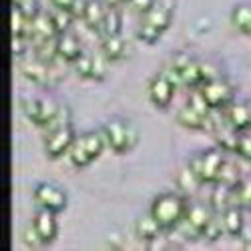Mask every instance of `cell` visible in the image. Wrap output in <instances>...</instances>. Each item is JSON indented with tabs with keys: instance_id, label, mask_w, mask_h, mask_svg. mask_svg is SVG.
Segmentation results:
<instances>
[{
	"instance_id": "cell-1",
	"label": "cell",
	"mask_w": 251,
	"mask_h": 251,
	"mask_svg": "<svg viewBox=\"0 0 251 251\" xmlns=\"http://www.w3.org/2000/svg\"><path fill=\"white\" fill-rule=\"evenodd\" d=\"M185 209H187V205L181 195L167 191V193H161L155 197V201L151 205V215L159 221V225L163 229H173L183 219Z\"/></svg>"
},
{
	"instance_id": "cell-2",
	"label": "cell",
	"mask_w": 251,
	"mask_h": 251,
	"mask_svg": "<svg viewBox=\"0 0 251 251\" xmlns=\"http://www.w3.org/2000/svg\"><path fill=\"white\" fill-rule=\"evenodd\" d=\"M102 135L107 139V145L115 153H127L137 145V129L129 121L113 119L102 127Z\"/></svg>"
},
{
	"instance_id": "cell-3",
	"label": "cell",
	"mask_w": 251,
	"mask_h": 251,
	"mask_svg": "<svg viewBox=\"0 0 251 251\" xmlns=\"http://www.w3.org/2000/svg\"><path fill=\"white\" fill-rule=\"evenodd\" d=\"M223 155L217 149H209L203 153H197L189 159V169L199 177L201 183H215L223 165Z\"/></svg>"
},
{
	"instance_id": "cell-4",
	"label": "cell",
	"mask_w": 251,
	"mask_h": 251,
	"mask_svg": "<svg viewBox=\"0 0 251 251\" xmlns=\"http://www.w3.org/2000/svg\"><path fill=\"white\" fill-rule=\"evenodd\" d=\"M20 111L25 113V117L30 123H34L36 127L43 129L56 115L58 104H54L52 100H43V99H20Z\"/></svg>"
},
{
	"instance_id": "cell-5",
	"label": "cell",
	"mask_w": 251,
	"mask_h": 251,
	"mask_svg": "<svg viewBox=\"0 0 251 251\" xmlns=\"http://www.w3.org/2000/svg\"><path fill=\"white\" fill-rule=\"evenodd\" d=\"M171 67L179 71V75H181V78H183V85H185V87H197V85H203L201 62L193 60L189 54L177 52V54L171 58Z\"/></svg>"
},
{
	"instance_id": "cell-6",
	"label": "cell",
	"mask_w": 251,
	"mask_h": 251,
	"mask_svg": "<svg viewBox=\"0 0 251 251\" xmlns=\"http://www.w3.org/2000/svg\"><path fill=\"white\" fill-rule=\"evenodd\" d=\"M34 201L40 207L50 209V211H54V213L62 211V209L67 207V195H65V191H60L58 187L49 185V183L38 185L36 189H34Z\"/></svg>"
},
{
	"instance_id": "cell-7",
	"label": "cell",
	"mask_w": 251,
	"mask_h": 251,
	"mask_svg": "<svg viewBox=\"0 0 251 251\" xmlns=\"http://www.w3.org/2000/svg\"><path fill=\"white\" fill-rule=\"evenodd\" d=\"M173 91H175V87L171 85V80L167 78L163 73L155 75L151 78V82H149V99H151V102L155 104V107H159V109H165L167 104L171 102Z\"/></svg>"
},
{
	"instance_id": "cell-8",
	"label": "cell",
	"mask_w": 251,
	"mask_h": 251,
	"mask_svg": "<svg viewBox=\"0 0 251 251\" xmlns=\"http://www.w3.org/2000/svg\"><path fill=\"white\" fill-rule=\"evenodd\" d=\"M75 137H73V129L71 125H67V127H62L50 135H47L45 139V151H47V157L49 159H56L60 157L62 153H65L71 145H73Z\"/></svg>"
},
{
	"instance_id": "cell-9",
	"label": "cell",
	"mask_w": 251,
	"mask_h": 251,
	"mask_svg": "<svg viewBox=\"0 0 251 251\" xmlns=\"http://www.w3.org/2000/svg\"><path fill=\"white\" fill-rule=\"evenodd\" d=\"M58 36V30L50 18V12H36L32 18H30V32H28V38H30V45L38 43V40H45V38H54Z\"/></svg>"
},
{
	"instance_id": "cell-10",
	"label": "cell",
	"mask_w": 251,
	"mask_h": 251,
	"mask_svg": "<svg viewBox=\"0 0 251 251\" xmlns=\"http://www.w3.org/2000/svg\"><path fill=\"white\" fill-rule=\"evenodd\" d=\"M201 91H203L207 102L211 104V107H225V104L229 102V99H231V87H229L221 76L203 82Z\"/></svg>"
},
{
	"instance_id": "cell-11",
	"label": "cell",
	"mask_w": 251,
	"mask_h": 251,
	"mask_svg": "<svg viewBox=\"0 0 251 251\" xmlns=\"http://www.w3.org/2000/svg\"><path fill=\"white\" fill-rule=\"evenodd\" d=\"M171 12H173V0H159L147 12L143 14L145 23H151L153 26L165 30L171 23Z\"/></svg>"
},
{
	"instance_id": "cell-12",
	"label": "cell",
	"mask_w": 251,
	"mask_h": 251,
	"mask_svg": "<svg viewBox=\"0 0 251 251\" xmlns=\"http://www.w3.org/2000/svg\"><path fill=\"white\" fill-rule=\"evenodd\" d=\"M225 115H227V123L237 131L251 127V100L229 104L225 109Z\"/></svg>"
},
{
	"instance_id": "cell-13",
	"label": "cell",
	"mask_w": 251,
	"mask_h": 251,
	"mask_svg": "<svg viewBox=\"0 0 251 251\" xmlns=\"http://www.w3.org/2000/svg\"><path fill=\"white\" fill-rule=\"evenodd\" d=\"M213 215V211L209 207H205V205H201V203H193V205H189L185 209V215H183V221L185 223H189L195 231L199 233V237H201V229L205 227V223L209 221V217Z\"/></svg>"
},
{
	"instance_id": "cell-14",
	"label": "cell",
	"mask_w": 251,
	"mask_h": 251,
	"mask_svg": "<svg viewBox=\"0 0 251 251\" xmlns=\"http://www.w3.org/2000/svg\"><path fill=\"white\" fill-rule=\"evenodd\" d=\"M34 227L38 229L40 237L45 239V243L52 241V237L56 235V221H54V211H50V209H40V211L34 215Z\"/></svg>"
},
{
	"instance_id": "cell-15",
	"label": "cell",
	"mask_w": 251,
	"mask_h": 251,
	"mask_svg": "<svg viewBox=\"0 0 251 251\" xmlns=\"http://www.w3.org/2000/svg\"><path fill=\"white\" fill-rule=\"evenodd\" d=\"M56 47H58V56L67 62H73L80 54V45L71 32H58Z\"/></svg>"
},
{
	"instance_id": "cell-16",
	"label": "cell",
	"mask_w": 251,
	"mask_h": 251,
	"mask_svg": "<svg viewBox=\"0 0 251 251\" xmlns=\"http://www.w3.org/2000/svg\"><path fill=\"white\" fill-rule=\"evenodd\" d=\"M223 215V227H225V233L229 235H241L243 231V213H241V207L239 205H229L225 211L221 213Z\"/></svg>"
},
{
	"instance_id": "cell-17",
	"label": "cell",
	"mask_w": 251,
	"mask_h": 251,
	"mask_svg": "<svg viewBox=\"0 0 251 251\" xmlns=\"http://www.w3.org/2000/svg\"><path fill=\"white\" fill-rule=\"evenodd\" d=\"M161 229L163 227L159 225V221L151 213L149 215H143V217H139L135 221V233H137V237L141 241H153V239H157Z\"/></svg>"
},
{
	"instance_id": "cell-18",
	"label": "cell",
	"mask_w": 251,
	"mask_h": 251,
	"mask_svg": "<svg viewBox=\"0 0 251 251\" xmlns=\"http://www.w3.org/2000/svg\"><path fill=\"white\" fill-rule=\"evenodd\" d=\"M100 50L107 56V60H119L125 56V50H127V43L119 36V34H107L100 40Z\"/></svg>"
},
{
	"instance_id": "cell-19",
	"label": "cell",
	"mask_w": 251,
	"mask_h": 251,
	"mask_svg": "<svg viewBox=\"0 0 251 251\" xmlns=\"http://www.w3.org/2000/svg\"><path fill=\"white\" fill-rule=\"evenodd\" d=\"M104 10L102 8V2L100 0H87L85 4V12H82V20L85 25L91 28V30H100V25H102V18H104Z\"/></svg>"
},
{
	"instance_id": "cell-20",
	"label": "cell",
	"mask_w": 251,
	"mask_h": 251,
	"mask_svg": "<svg viewBox=\"0 0 251 251\" xmlns=\"http://www.w3.org/2000/svg\"><path fill=\"white\" fill-rule=\"evenodd\" d=\"M177 123L185 129H203V119L205 115H201L197 109H193L191 104H185L177 113Z\"/></svg>"
},
{
	"instance_id": "cell-21",
	"label": "cell",
	"mask_w": 251,
	"mask_h": 251,
	"mask_svg": "<svg viewBox=\"0 0 251 251\" xmlns=\"http://www.w3.org/2000/svg\"><path fill=\"white\" fill-rule=\"evenodd\" d=\"M231 25L245 34H251V4H237L231 10Z\"/></svg>"
},
{
	"instance_id": "cell-22",
	"label": "cell",
	"mask_w": 251,
	"mask_h": 251,
	"mask_svg": "<svg viewBox=\"0 0 251 251\" xmlns=\"http://www.w3.org/2000/svg\"><path fill=\"white\" fill-rule=\"evenodd\" d=\"M211 205H213V211H219V213H223L229 205H233V187H225L217 183V187L211 193Z\"/></svg>"
},
{
	"instance_id": "cell-23",
	"label": "cell",
	"mask_w": 251,
	"mask_h": 251,
	"mask_svg": "<svg viewBox=\"0 0 251 251\" xmlns=\"http://www.w3.org/2000/svg\"><path fill=\"white\" fill-rule=\"evenodd\" d=\"M223 231H225V227H223V215L219 211H213V215L209 217V221L201 229V237L207 239V241H217Z\"/></svg>"
},
{
	"instance_id": "cell-24",
	"label": "cell",
	"mask_w": 251,
	"mask_h": 251,
	"mask_svg": "<svg viewBox=\"0 0 251 251\" xmlns=\"http://www.w3.org/2000/svg\"><path fill=\"white\" fill-rule=\"evenodd\" d=\"M78 139H80L82 145H85V149L89 151V155H91L93 159L100 155L104 143H107V139H104L102 131H91V133H85L82 137H78Z\"/></svg>"
},
{
	"instance_id": "cell-25",
	"label": "cell",
	"mask_w": 251,
	"mask_h": 251,
	"mask_svg": "<svg viewBox=\"0 0 251 251\" xmlns=\"http://www.w3.org/2000/svg\"><path fill=\"white\" fill-rule=\"evenodd\" d=\"M69 159H71L73 167H76V169H80V167H87V165L93 161V157H91L89 151L85 149V145L80 143V139L73 141V145L69 147Z\"/></svg>"
},
{
	"instance_id": "cell-26",
	"label": "cell",
	"mask_w": 251,
	"mask_h": 251,
	"mask_svg": "<svg viewBox=\"0 0 251 251\" xmlns=\"http://www.w3.org/2000/svg\"><path fill=\"white\" fill-rule=\"evenodd\" d=\"M233 205L251 209V177L241 179L233 187Z\"/></svg>"
},
{
	"instance_id": "cell-27",
	"label": "cell",
	"mask_w": 251,
	"mask_h": 251,
	"mask_svg": "<svg viewBox=\"0 0 251 251\" xmlns=\"http://www.w3.org/2000/svg\"><path fill=\"white\" fill-rule=\"evenodd\" d=\"M73 69L80 78H93L95 73V56L80 52L75 60H73Z\"/></svg>"
},
{
	"instance_id": "cell-28",
	"label": "cell",
	"mask_w": 251,
	"mask_h": 251,
	"mask_svg": "<svg viewBox=\"0 0 251 251\" xmlns=\"http://www.w3.org/2000/svg\"><path fill=\"white\" fill-rule=\"evenodd\" d=\"M239 181H241V177H239V169H237V167L233 163H229V161H223L219 177H217L215 183L225 185V187H235Z\"/></svg>"
},
{
	"instance_id": "cell-29",
	"label": "cell",
	"mask_w": 251,
	"mask_h": 251,
	"mask_svg": "<svg viewBox=\"0 0 251 251\" xmlns=\"http://www.w3.org/2000/svg\"><path fill=\"white\" fill-rule=\"evenodd\" d=\"M10 28H12V34H26L28 36V32H30V18L16 6L10 12Z\"/></svg>"
},
{
	"instance_id": "cell-30",
	"label": "cell",
	"mask_w": 251,
	"mask_h": 251,
	"mask_svg": "<svg viewBox=\"0 0 251 251\" xmlns=\"http://www.w3.org/2000/svg\"><path fill=\"white\" fill-rule=\"evenodd\" d=\"M69 121H71V113H69V109H67V107H62V104H58L56 115L45 125L43 131H45L47 135H50V133H54V131H58V129H62V127H67V125H71Z\"/></svg>"
},
{
	"instance_id": "cell-31",
	"label": "cell",
	"mask_w": 251,
	"mask_h": 251,
	"mask_svg": "<svg viewBox=\"0 0 251 251\" xmlns=\"http://www.w3.org/2000/svg\"><path fill=\"white\" fill-rule=\"evenodd\" d=\"M119 28H121V14L115 10V8H109L104 12V18H102V25H100V34L107 36V34H119Z\"/></svg>"
},
{
	"instance_id": "cell-32",
	"label": "cell",
	"mask_w": 251,
	"mask_h": 251,
	"mask_svg": "<svg viewBox=\"0 0 251 251\" xmlns=\"http://www.w3.org/2000/svg\"><path fill=\"white\" fill-rule=\"evenodd\" d=\"M50 18H52V23H54V26H56V30L58 32H67L69 28H71V25H73V12L71 10H67V8H58V6H54L52 10H50Z\"/></svg>"
},
{
	"instance_id": "cell-33",
	"label": "cell",
	"mask_w": 251,
	"mask_h": 251,
	"mask_svg": "<svg viewBox=\"0 0 251 251\" xmlns=\"http://www.w3.org/2000/svg\"><path fill=\"white\" fill-rule=\"evenodd\" d=\"M161 34H163V30H161V28L153 26L151 23H145V20L139 25V30H137V38L141 40V43H145V45H153Z\"/></svg>"
},
{
	"instance_id": "cell-34",
	"label": "cell",
	"mask_w": 251,
	"mask_h": 251,
	"mask_svg": "<svg viewBox=\"0 0 251 251\" xmlns=\"http://www.w3.org/2000/svg\"><path fill=\"white\" fill-rule=\"evenodd\" d=\"M235 153H239L243 159L251 161V127L241 129L237 133V151Z\"/></svg>"
},
{
	"instance_id": "cell-35",
	"label": "cell",
	"mask_w": 251,
	"mask_h": 251,
	"mask_svg": "<svg viewBox=\"0 0 251 251\" xmlns=\"http://www.w3.org/2000/svg\"><path fill=\"white\" fill-rule=\"evenodd\" d=\"M23 241L28 247H40V245H45V239L40 237V233H38V229L34 227V223H26L23 227Z\"/></svg>"
},
{
	"instance_id": "cell-36",
	"label": "cell",
	"mask_w": 251,
	"mask_h": 251,
	"mask_svg": "<svg viewBox=\"0 0 251 251\" xmlns=\"http://www.w3.org/2000/svg\"><path fill=\"white\" fill-rule=\"evenodd\" d=\"M177 181H179V185L183 187L185 191H191V189H195V187L201 183V181H199V177H197V175H195V173L189 169V167H187V169H185L183 173H179V179H177Z\"/></svg>"
},
{
	"instance_id": "cell-37",
	"label": "cell",
	"mask_w": 251,
	"mask_h": 251,
	"mask_svg": "<svg viewBox=\"0 0 251 251\" xmlns=\"http://www.w3.org/2000/svg\"><path fill=\"white\" fill-rule=\"evenodd\" d=\"M189 104H191L193 109H197L201 115H207L209 109H211V104L207 102L203 91H195V93H191V97H189Z\"/></svg>"
},
{
	"instance_id": "cell-38",
	"label": "cell",
	"mask_w": 251,
	"mask_h": 251,
	"mask_svg": "<svg viewBox=\"0 0 251 251\" xmlns=\"http://www.w3.org/2000/svg\"><path fill=\"white\" fill-rule=\"evenodd\" d=\"M28 43H30V38L26 34H12V54L14 56H20L26 49H28Z\"/></svg>"
},
{
	"instance_id": "cell-39",
	"label": "cell",
	"mask_w": 251,
	"mask_h": 251,
	"mask_svg": "<svg viewBox=\"0 0 251 251\" xmlns=\"http://www.w3.org/2000/svg\"><path fill=\"white\" fill-rule=\"evenodd\" d=\"M12 4L16 8L23 10L28 18H32L36 12H38V4H36V0H12Z\"/></svg>"
},
{
	"instance_id": "cell-40",
	"label": "cell",
	"mask_w": 251,
	"mask_h": 251,
	"mask_svg": "<svg viewBox=\"0 0 251 251\" xmlns=\"http://www.w3.org/2000/svg\"><path fill=\"white\" fill-rule=\"evenodd\" d=\"M104 73H107V56H99L95 54V73H93V80H102Z\"/></svg>"
},
{
	"instance_id": "cell-41",
	"label": "cell",
	"mask_w": 251,
	"mask_h": 251,
	"mask_svg": "<svg viewBox=\"0 0 251 251\" xmlns=\"http://www.w3.org/2000/svg\"><path fill=\"white\" fill-rule=\"evenodd\" d=\"M201 76H203V82L207 80H213V78H219V71L211 65V62H201Z\"/></svg>"
},
{
	"instance_id": "cell-42",
	"label": "cell",
	"mask_w": 251,
	"mask_h": 251,
	"mask_svg": "<svg viewBox=\"0 0 251 251\" xmlns=\"http://www.w3.org/2000/svg\"><path fill=\"white\" fill-rule=\"evenodd\" d=\"M129 4H131V8H133L135 12L145 14V12H147V10L155 4V0H129Z\"/></svg>"
},
{
	"instance_id": "cell-43",
	"label": "cell",
	"mask_w": 251,
	"mask_h": 251,
	"mask_svg": "<svg viewBox=\"0 0 251 251\" xmlns=\"http://www.w3.org/2000/svg\"><path fill=\"white\" fill-rule=\"evenodd\" d=\"M50 2H52L54 6H58V8H67V10H71V6L75 4V0H50Z\"/></svg>"
},
{
	"instance_id": "cell-44",
	"label": "cell",
	"mask_w": 251,
	"mask_h": 251,
	"mask_svg": "<svg viewBox=\"0 0 251 251\" xmlns=\"http://www.w3.org/2000/svg\"><path fill=\"white\" fill-rule=\"evenodd\" d=\"M104 4H107V8H117L119 4H123V2H127V0H102Z\"/></svg>"
}]
</instances>
